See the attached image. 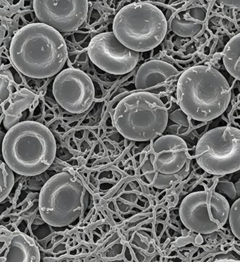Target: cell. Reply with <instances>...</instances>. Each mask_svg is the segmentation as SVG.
Here are the masks:
<instances>
[{"instance_id":"obj_1","label":"cell","mask_w":240,"mask_h":262,"mask_svg":"<svg viewBox=\"0 0 240 262\" xmlns=\"http://www.w3.org/2000/svg\"><path fill=\"white\" fill-rule=\"evenodd\" d=\"M12 63L24 75L46 79L59 74L68 58L60 33L42 23L31 24L15 34L10 47Z\"/></svg>"},{"instance_id":"obj_2","label":"cell","mask_w":240,"mask_h":262,"mask_svg":"<svg viewBox=\"0 0 240 262\" xmlns=\"http://www.w3.org/2000/svg\"><path fill=\"white\" fill-rule=\"evenodd\" d=\"M230 100L227 80L212 67H191L178 81V103L186 115L198 121H211L221 116Z\"/></svg>"},{"instance_id":"obj_3","label":"cell","mask_w":240,"mask_h":262,"mask_svg":"<svg viewBox=\"0 0 240 262\" xmlns=\"http://www.w3.org/2000/svg\"><path fill=\"white\" fill-rule=\"evenodd\" d=\"M2 152L5 163L15 173L34 177L53 163L56 139L49 128L39 122H20L5 134Z\"/></svg>"},{"instance_id":"obj_4","label":"cell","mask_w":240,"mask_h":262,"mask_svg":"<svg viewBox=\"0 0 240 262\" xmlns=\"http://www.w3.org/2000/svg\"><path fill=\"white\" fill-rule=\"evenodd\" d=\"M90 192L83 180L69 171L57 173L39 194V210L43 220L54 227L79 222L87 211Z\"/></svg>"},{"instance_id":"obj_5","label":"cell","mask_w":240,"mask_h":262,"mask_svg":"<svg viewBox=\"0 0 240 262\" xmlns=\"http://www.w3.org/2000/svg\"><path fill=\"white\" fill-rule=\"evenodd\" d=\"M114 122L117 130L126 139L151 141L166 129L168 111L159 95L137 91L117 103Z\"/></svg>"},{"instance_id":"obj_6","label":"cell","mask_w":240,"mask_h":262,"mask_svg":"<svg viewBox=\"0 0 240 262\" xmlns=\"http://www.w3.org/2000/svg\"><path fill=\"white\" fill-rule=\"evenodd\" d=\"M167 21L160 8L151 3L126 5L116 15L113 32L122 45L141 53L155 49L166 35Z\"/></svg>"},{"instance_id":"obj_7","label":"cell","mask_w":240,"mask_h":262,"mask_svg":"<svg viewBox=\"0 0 240 262\" xmlns=\"http://www.w3.org/2000/svg\"><path fill=\"white\" fill-rule=\"evenodd\" d=\"M189 163L184 140L175 135L160 136L154 141L141 165V179L157 189H167L187 175Z\"/></svg>"},{"instance_id":"obj_8","label":"cell","mask_w":240,"mask_h":262,"mask_svg":"<svg viewBox=\"0 0 240 262\" xmlns=\"http://www.w3.org/2000/svg\"><path fill=\"white\" fill-rule=\"evenodd\" d=\"M197 163L212 175H226L240 170V130L223 126L202 136L195 152Z\"/></svg>"},{"instance_id":"obj_9","label":"cell","mask_w":240,"mask_h":262,"mask_svg":"<svg viewBox=\"0 0 240 262\" xmlns=\"http://www.w3.org/2000/svg\"><path fill=\"white\" fill-rule=\"evenodd\" d=\"M227 200L213 191L191 193L181 203L179 215L185 227L196 233L208 234L219 230L229 220Z\"/></svg>"},{"instance_id":"obj_10","label":"cell","mask_w":240,"mask_h":262,"mask_svg":"<svg viewBox=\"0 0 240 262\" xmlns=\"http://www.w3.org/2000/svg\"><path fill=\"white\" fill-rule=\"evenodd\" d=\"M88 54L96 67L107 73L123 75L134 70L140 53L132 51L118 40L114 32H104L93 38Z\"/></svg>"},{"instance_id":"obj_11","label":"cell","mask_w":240,"mask_h":262,"mask_svg":"<svg viewBox=\"0 0 240 262\" xmlns=\"http://www.w3.org/2000/svg\"><path fill=\"white\" fill-rule=\"evenodd\" d=\"M53 93L63 110L75 115L89 110L95 98L92 80L84 72L75 69H67L57 75Z\"/></svg>"},{"instance_id":"obj_12","label":"cell","mask_w":240,"mask_h":262,"mask_svg":"<svg viewBox=\"0 0 240 262\" xmlns=\"http://www.w3.org/2000/svg\"><path fill=\"white\" fill-rule=\"evenodd\" d=\"M33 8L40 23L59 33L77 30L87 19L86 0H34Z\"/></svg>"},{"instance_id":"obj_13","label":"cell","mask_w":240,"mask_h":262,"mask_svg":"<svg viewBox=\"0 0 240 262\" xmlns=\"http://www.w3.org/2000/svg\"><path fill=\"white\" fill-rule=\"evenodd\" d=\"M179 71L166 61L151 60L139 67L135 77V86L139 91L159 95L175 80Z\"/></svg>"},{"instance_id":"obj_14","label":"cell","mask_w":240,"mask_h":262,"mask_svg":"<svg viewBox=\"0 0 240 262\" xmlns=\"http://www.w3.org/2000/svg\"><path fill=\"white\" fill-rule=\"evenodd\" d=\"M207 10L199 5H192L176 12L170 20V29L179 37H192L203 30Z\"/></svg>"},{"instance_id":"obj_15","label":"cell","mask_w":240,"mask_h":262,"mask_svg":"<svg viewBox=\"0 0 240 262\" xmlns=\"http://www.w3.org/2000/svg\"><path fill=\"white\" fill-rule=\"evenodd\" d=\"M3 248V247H2ZM40 252L35 242L20 232L13 234L9 242L2 248L1 261L39 262Z\"/></svg>"},{"instance_id":"obj_16","label":"cell","mask_w":240,"mask_h":262,"mask_svg":"<svg viewBox=\"0 0 240 262\" xmlns=\"http://www.w3.org/2000/svg\"><path fill=\"white\" fill-rule=\"evenodd\" d=\"M36 95L27 89H22L10 96L2 103L5 114L4 125L8 130L20 122L23 113L35 101Z\"/></svg>"},{"instance_id":"obj_17","label":"cell","mask_w":240,"mask_h":262,"mask_svg":"<svg viewBox=\"0 0 240 262\" xmlns=\"http://www.w3.org/2000/svg\"><path fill=\"white\" fill-rule=\"evenodd\" d=\"M223 62L227 72L240 81V33L226 44L223 52Z\"/></svg>"},{"instance_id":"obj_18","label":"cell","mask_w":240,"mask_h":262,"mask_svg":"<svg viewBox=\"0 0 240 262\" xmlns=\"http://www.w3.org/2000/svg\"><path fill=\"white\" fill-rule=\"evenodd\" d=\"M13 170L7 165L5 162L0 163V200L4 201L7 196L9 195L15 184L14 173Z\"/></svg>"},{"instance_id":"obj_19","label":"cell","mask_w":240,"mask_h":262,"mask_svg":"<svg viewBox=\"0 0 240 262\" xmlns=\"http://www.w3.org/2000/svg\"><path fill=\"white\" fill-rule=\"evenodd\" d=\"M229 220L231 232L240 241V198L230 207Z\"/></svg>"},{"instance_id":"obj_20","label":"cell","mask_w":240,"mask_h":262,"mask_svg":"<svg viewBox=\"0 0 240 262\" xmlns=\"http://www.w3.org/2000/svg\"><path fill=\"white\" fill-rule=\"evenodd\" d=\"M13 89L12 77L6 75L2 71L1 73V104L6 101L10 97Z\"/></svg>"},{"instance_id":"obj_21","label":"cell","mask_w":240,"mask_h":262,"mask_svg":"<svg viewBox=\"0 0 240 262\" xmlns=\"http://www.w3.org/2000/svg\"><path fill=\"white\" fill-rule=\"evenodd\" d=\"M214 261H240V256L238 253L231 251L227 253H221L214 258Z\"/></svg>"}]
</instances>
